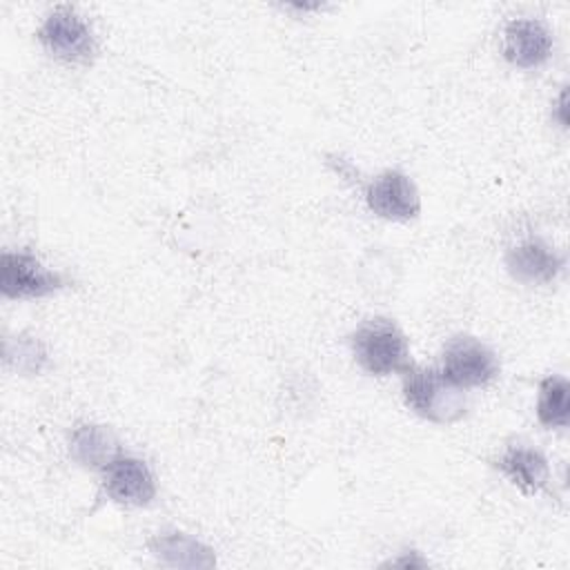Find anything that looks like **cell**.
I'll return each instance as SVG.
<instances>
[{"mask_svg":"<svg viewBox=\"0 0 570 570\" xmlns=\"http://www.w3.org/2000/svg\"><path fill=\"white\" fill-rule=\"evenodd\" d=\"M358 367L372 376L403 374L410 363V345L403 330L387 316L363 321L350 336Z\"/></svg>","mask_w":570,"mask_h":570,"instance_id":"1","label":"cell"},{"mask_svg":"<svg viewBox=\"0 0 570 570\" xmlns=\"http://www.w3.org/2000/svg\"><path fill=\"white\" fill-rule=\"evenodd\" d=\"M403 399L419 416L432 423H456L465 416V390L452 385L441 370L410 365L403 372Z\"/></svg>","mask_w":570,"mask_h":570,"instance_id":"2","label":"cell"},{"mask_svg":"<svg viewBox=\"0 0 570 570\" xmlns=\"http://www.w3.org/2000/svg\"><path fill=\"white\" fill-rule=\"evenodd\" d=\"M36 36L45 51L65 65H89L96 56L94 31L71 4L53 7Z\"/></svg>","mask_w":570,"mask_h":570,"instance_id":"3","label":"cell"},{"mask_svg":"<svg viewBox=\"0 0 570 570\" xmlns=\"http://www.w3.org/2000/svg\"><path fill=\"white\" fill-rule=\"evenodd\" d=\"M441 374L456 387H483L499 376V358L492 347L470 334L452 336L441 354Z\"/></svg>","mask_w":570,"mask_h":570,"instance_id":"4","label":"cell"},{"mask_svg":"<svg viewBox=\"0 0 570 570\" xmlns=\"http://www.w3.org/2000/svg\"><path fill=\"white\" fill-rule=\"evenodd\" d=\"M67 287L60 272L45 267L29 252H2L0 256V292L4 298H42Z\"/></svg>","mask_w":570,"mask_h":570,"instance_id":"5","label":"cell"},{"mask_svg":"<svg viewBox=\"0 0 570 570\" xmlns=\"http://www.w3.org/2000/svg\"><path fill=\"white\" fill-rule=\"evenodd\" d=\"M365 203L372 214L385 220L405 223L421 214V196L414 180L401 169H385L365 187Z\"/></svg>","mask_w":570,"mask_h":570,"instance_id":"6","label":"cell"},{"mask_svg":"<svg viewBox=\"0 0 570 570\" xmlns=\"http://www.w3.org/2000/svg\"><path fill=\"white\" fill-rule=\"evenodd\" d=\"M102 488L107 497L120 505H149L156 499V476L151 468L129 454H118L102 470Z\"/></svg>","mask_w":570,"mask_h":570,"instance_id":"7","label":"cell"},{"mask_svg":"<svg viewBox=\"0 0 570 570\" xmlns=\"http://www.w3.org/2000/svg\"><path fill=\"white\" fill-rule=\"evenodd\" d=\"M505 267L510 276L523 285H546L563 269V256L543 238L530 236L508 249Z\"/></svg>","mask_w":570,"mask_h":570,"instance_id":"8","label":"cell"},{"mask_svg":"<svg viewBox=\"0 0 570 570\" xmlns=\"http://www.w3.org/2000/svg\"><path fill=\"white\" fill-rule=\"evenodd\" d=\"M552 33L537 18H514L503 29V56L519 69H534L552 53Z\"/></svg>","mask_w":570,"mask_h":570,"instance_id":"9","label":"cell"},{"mask_svg":"<svg viewBox=\"0 0 570 570\" xmlns=\"http://www.w3.org/2000/svg\"><path fill=\"white\" fill-rule=\"evenodd\" d=\"M149 552L169 568H212L216 566L214 550L196 537L180 530H163L149 539Z\"/></svg>","mask_w":570,"mask_h":570,"instance_id":"10","label":"cell"},{"mask_svg":"<svg viewBox=\"0 0 570 570\" xmlns=\"http://www.w3.org/2000/svg\"><path fill=\"white\" fill-rule=\"evenodd\" d=\"M69 456L87 470H105L120 452L114 432L100 423H78L69 434Z\"/></svg>","mask_w":570,"mask_h":570,"instance_id":"11","label":"cell"},{"mask_svg":"<svg viewBox=\"0 0 570 570\" xmlns=\"http://www.w3.org/2000/svg\"><path fill=\"white\" fill-rule=\"evenodd\" d=\"M497 468L523 492L537 494L546 488L550 479V465L546 456L530 445H508L505 452L499 456Z\"/></svg>","mask_w":570,"mask_h":570,"instance_id":"12","label":"cell"},{"mask_svg":"<svg viewBox=\"0 0 570 570\" xmlns=\"http://www.w3.org/2000/svg\"><path fill=\"white\" fill-rule=\"evenodd\" d=\"M537 419L543 428H566L570 421V385L568 379L550 374L539 383Z\"/></svg>","mask_w":570,"mask_h":570,"instance_id":"13","label":"cell"},{"mask_svg":"<svg viewBox=\"0 0 570 570\" xmlns=\"http://www.w3.org/2000/svg\"><path fill=\"white\" fill-rule=\"evenodd\" d=\"M4 363L13 367L18 374L38 376L49 367V352L45 343L33 334H18L13 338H4L2 347Z\"/></svg>","mask_w":570,"mask_h":570,"instance_id":"14","label":"cell"},{"mask_svg":"<svg viewBox=\"0 0 570 570\" xmlns=\"http://www.w3.org/2000/svg\"><path fill=\"white\" fill-rule=\"evenodd\" d=\"M557 114H559V122H561V127H568V116H566V89H561V94H559Z\"/></svg>","mask_w":570,"mask_h":570,"instance_id":"15","label":"cell"},{"mask_svg":"<svg viewBox=\"0 0 570 570\" xmlns=\"http://www.w3.org/2000/svg\"><path fill=\"white\" fill-rule=\"evenodd\" d=\"M392 566H425L423 559H412V557H403V559H394Z\"/></svg>","mask_w":570,"mask_h":570,"instance_id":"16","label":"cell"}]
</instances>
